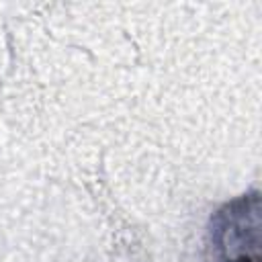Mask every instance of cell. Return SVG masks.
<instances>
[{"label": "cell", "instance_id": "6da1fadb", "mask_svg": "<svg viewBox=\"0 0 262 262\" xmlns=\"http://www.w3.org/2000/svg\"><path fill=\"white\" fill-rule=\"evenodd\" d=\"M258 194L225 203L211 219V250L215 262H258L260 219Z\"/></svg>", "mask_w": 262, "mask_h": 262}]
</instances>
